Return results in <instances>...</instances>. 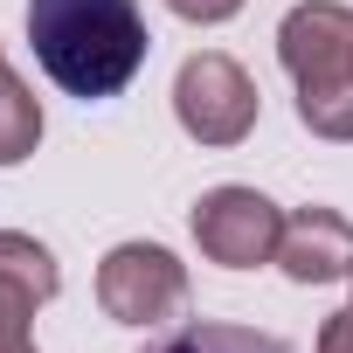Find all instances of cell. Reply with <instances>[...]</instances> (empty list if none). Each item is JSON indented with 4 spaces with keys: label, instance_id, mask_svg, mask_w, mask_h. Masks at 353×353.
Segmentation results:
<instances>
[{
    "label": "cell",
    "instance_id": "obj_5",
    "mask_svg": "<svg viewBox=\"0 0 353 353\" xmlns=\"http://www.w3.org/2000/svg\"><path fill=\"white\" fill-rule=\"evenodd\" d=\"M194 243L208 263L222 270H256V263H277V243H284V215L270 194L256 188H215L194 201Z\"/></svg>",
    "mask_w": 353,
    "mask_h": 353
},
{
    "label": "cell",
    "instance_id": "obj_7",
    "mask_svg": "<svg viewBox=\"0 0 353 353\" xmlns=\"http://www.w3.org/2000/svg\"><path fill=\"white\" fill-rule=\"evenodd\" d=\"M277 263H284L291 284H332V277H353V222L332 215V208H298V215L284 222Z\"/></svg>",
    "mask_w": 353,
    "mask_h": 353
},
{
    "label": "cell",
    "instance_id": "obj_6",
    "mask_svg": "<svg viewBox=\"0 0 353 353\" xmlns=\"http://www.w3.org/2000/svg\"><path fill=\"white\" fill-rule=\"evenodd\" d=\"M63 291L56 256L21 236V229H0V353H35V305H49Z\"/></svg>",
    "mask_w": 353,
    "mask_h": 353
},
{
    "label": "cell",
    "instance_id": "obj_8",
    "mask_svg": "<svg viewBox=\"0 0 353 353\" xmlns=\"http://www.w3.org/2000/svg\"><path fill=\"white\" fill-rule=\"evenodd\" d=\"M139 353H284V339L256 332V325H222V319H188L152 332Z\"/></svg>",
    "mask_w": 353,
    "mask_h": 353
},
{
    "label": "cell",
    "instance_id": "obj_1",
    "mask_svg": "<svg viewBox=\"0 0 353 353\" xmlns=\"http://www.w3.org/2000/svg\"><path fill=\"white\" fill-rule=\"evenodd\" d=\"M28 42L49 83L83 104L118 97L152 49L139 0H28Z\"/></svg>",
    "mask_w": 353,
    "mask_h": 353
},
{
    "label": "cell",
    "instance_id": "obj_4",
    "mask_svg": "<svg viewBox=\"0 0 353 353\" xmlns=\"http://www.w3.org/2000/svg\"><path fill=\"white\" fill-rule=\"evenodd\" d=\"M97 305L118 325H173L188 312V263L159 243H118L97 263Z\"/></svg>",
    "mask_w": 353,
    "mask_h": 353
},
{
    "label": "cell",
    "instance_id": "obj_2",
    "mask_svg": "<svg viewBox=\"0 0 353 353\" xmlns=\"http://www.w3.org/2000/svg\"><path fill=\"white\" fill-rule=\"evenodd\" d=\"M277 56L298 83V118L319 139H353V8L305 0L277 28Z\"/></svg>",
    "mask_w": 353,
    "mask_h": 353
},
{
    "label": "cell",
    "instance_id": "obj_11",
    "mask_svg": "<svg viewBox=\"0 0 353 353\" xmlns=\"http://www.w3.org/2000/svg\"><path fill=\"white\" fill-rule=\"evenodd\" d=\"M319 353H353V312H332L319 325Z\"/></svg>",
    "mask_w": 353,
    "mask_h": 353
},
{
    "label": "cell",
    "instance_id": "obj_10",
    "mask_svg": "<svg viewBox=\"0 0 353 353\" xmlns=\"http://www.w3.org/2000/svg\"><path fill=\"white\" fill-rule=\"evenodd\" d=\"M166 8L181 14V21H229L243 0H166Z\"/></svg>",
    "mask_w": 353,
    "mask_h": 353
},
{
    "label": "cell",
    "instance_id": "obj_3",
    "mask_svg": "<svg viewBox=\"0 0 353 353\" xmlns=\"http://www.w3.org/2000/svg\"><path fill=\"white\" fill-rule=\"evenodd\" d=\"M173 118H181V132L201 139V145H243L256 132V83L243 77L236 56L201 49V56L181 63V77H173Z\"/></svg>",
    "mask_w": 353,
    "mask_h": 353
},
{
    "label": "cell",
    "instance_id": "obj_9",
    "mask_svg": "<svg viewBox=\"0 0 353 353\" xmlns=\"http://www.w3.org/2000/svg\"><path fill=\"white\" fill-rule=\"evenodd\" d=\"M35 145H42V104L0 56V166H21Z\"/></svg>",
    "mask_w": 353,
    "mask_h": 353
}]
</instances>
